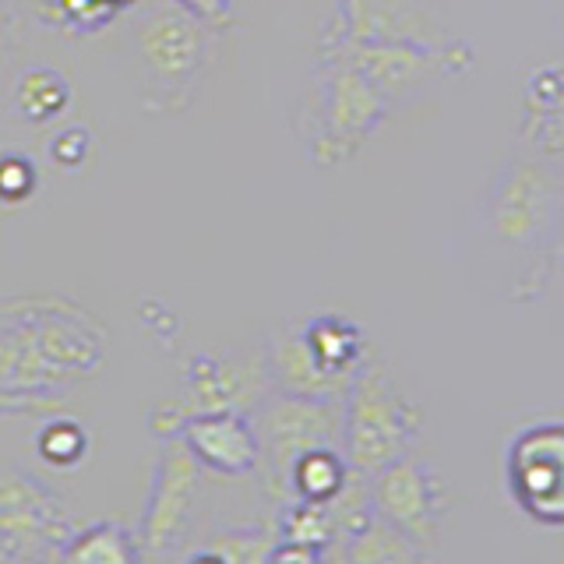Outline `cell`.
<instances>
[{
  "mask_svg": "<svg viewBox=\"0 0 564 564\" xmlns=\"http://www.w3.org/2000/svg\"><path fill=\"white\" fill-rule=\"evenodd\" d=\"M272 392V375L264 357H216L198 352L184 367L181 392L155 402L149 413V427L159 441L176 437L194 416L240 410L254 413Z\"/></svg>",
  "mask_w": 564,
  "mask_h": 564,
  "instance_id": "8992f818",
  "label": "cell"
},
{
  "mask_svg": "<svg viewBox=\"0 0 564 564\" xmlns=\"http://www.w3.org/2000/svg\"><path fill=\"white\" fill-rule=\"evenodd\" d=\"M279 533L275 525H240L223 529L205 546L191 551L187 561H223V564H261L272 557Z\"/></svg>",
  "mask_w": 564,
  "mask_h": 564,
  "instance_id": "44dd1931",
  "label": "cell"
},
{
  "mask_svg": "<svg viewBox=\"0 0 564 564\" xmlns=\"http://www.w3.org/2000/svg\"><path fill=\"white\" fill-rule=\"evenodd\" d=\"M88 155H93V134L85 128H64L50 141V159L67 173L82 170L88 163Z\"/></svg>",
  "mask_w": 564,
  "mask_h": 564,
  "instance_id": "cb8c5ba5",
  "label": "cell"
},
{
  "mask_svg": "<svg viewBox=\"0 0 564 564\" xmlns=\"http://www.w3.org/2000/svg\"><path fill=\"white\" fill-rule=\"evenodd\" d=\"M275 564H314V561H325V554L317 551V546H307V543H293V540H275L272 546V557Z\"/></svg>",
  "mask_w": 564,
  "mask_h": 564,
  "instance_id": "484cf974",
  "label": "cell"
},
{
  "mask_svg": "<svg viewBox=\"0 0 564 564\" xmlns=\"http://www.w3.org/2000/svg\"><path fill=\"white\" fill-rule=\"evenodd\" d=\"M388 113L392 102L364 70L328 50H317L311 99L300 120V138L314 166H339L352 159L381 131Z\"/></svg>",
  "mask_w": 564,
  "mask_h": 564,
  "instance_id": "7a4b0ae2",
  "label": "cell"
},
{
  "mask_svg": "<svg viewBox=\"0 0 564 564\" xmlns=\"http://www.w3.org/2000/svg\"><path fill=\"white\" fill-rule=\"evenodd\" d=\"M78 533L75 511L57 490L32 473L0 466V557L4 561H50L61 557Z\"/></svg>",
  "mask_w": 564,
  "mask_h": 564,
  "instance_id": "ba28073f",
  "label": "cell"
},
{
  "mask_svg": "<svg viewBox=\"0 0 564 564\" xmlns=\"http://www.w3.org/2000/svg\"><path fill=\"white\" fill-rule=\"evenodd\" d=\"M40 191V166L25 152H0V205L18 208Z\"/></svg>",
  "mask_w": 564,
  "mask_h": 564,
  "instance_id": "603a6c76",
  "label": "cell"
},
{
  "mask_svg": "<svg viewBox=\"0 0 564 564\" xmlns=\"http://www.w3.org/2000/svg\"><path fill=\"white\" fill-rule=\"evenodd\" d=\"M131 50L145 85V106L155 113H181L191 106L205 75L208 25L176 0H159L141 11Z\"/></svg>",
  "mask_w": 564,
  "mask_h": 564,
  "instance_id": "3957f363",
  "label": "cell"
},
{
  "mask_svg": "<svg viewBox=\"0 0 564 564\" xmlns=\"http://www.w3.org/2000/svg\"><path fill=\"white\" fill-rule=\"evenodd\" d=\"M176 4L187 8L194 18H202L208 29H229L240 11V0H176Z\"/></svg>",
  "mask_w": 564,
  "mask_h": 564,
  "instance_id": "d4e9b609",
  "label": "cell"
},
{
  "mask_svg": "<svg viewBox=\"0 0 564 564\" xmlns=\"http://www.w3.org/2000/svg\"><path fill=\"white\" fill-rule=\"evenodd\" d=\"M205 466L184 445V437H166L155 455L152 490L145 516H141L138 543L141 557H170L184 543L187 525L194 516V498H198Z\"/></svg>",
  "mask_w": 564,
  "mask_h": 564,
  "instance_id": "30bf717a",
  "label": "cell"
},
{
  "mask_svg": "<svg viewBox=\"0 0 564 564\" xmlns=\"http://www.w3.org/2000/svg\"><path fill=\"white\" fill-rule=\"evenodd\" d=\"M317 50H328L335 57L349 61L357 70L375 82L388 102H402L416 96L431 82L455 78L469 70L473 50L463 40L452 43H416V40H367V35H349L332 22L322 32Z\"/></svg>",
  "mask_w": 564,
  "mask_h": 564,
  "instance_id": "5b68a950",
  "label": "cell"
},
{
  "mask_svg": "<svg viewBox=\"0 0 564 564\" xmlns=\"http://www.w3.org/2000/svg\"><path fill=\"white\" fill-rule=\"evenodd\" d=\"M505 490L525 519L564 529V420H540L505 445Z\"/></svg>",
  "mask_w": 564,
  "mask_h": 564,
  "instance_id": "9c48e42d",
  "label": "cell"
},
{
  "mask_svg": "<svg viewBox=\"0 0 564 564\" xmlns=\"http://www.w3.org/2000/svg\"><path fill=\"white\" fill-rule=\"evenodd\" d=\"M490 234L511 247H533L557 226V191L533 159L508 163L487 198Z\"/></svg>",
  "mask_w": 564,
  "mask_h": 564,
  "instance_id": "7c38bea8",
  "label": "cell"
},
{
  "mask_svg": "<svg viewBox=\"0 0 564 564\" xmlns=\"http://www.w3.org/2000/svg\"><path fill=\"white\" fill-rule=\"evenodd\" d=\"M251 416L261 437L258 473L264 476V490H269L279 505H286L293 498L290 473L300 455L325 448V445L343 448L346 402L300 399V395H286L272 388Z\"/></svg>",
  "mask_w": 564,
  "mask_h": 564,
  "instance_id": "52a82bcc",
  "label": "cell"
},
{
  "mask_svg": "<svg viewBox=\"0 0 564 564\" xmlns=\"http://www.w3.org/2000/svg\"><path fill=\"white\" fill-rule=\"evenodd\" d=\"M370 487H375L378 516L399 525L405 536L431 554V546L441 536V522L448 516V487L427 458H420L416 452L405 455L370 476Z\"/></svg>",
  "mask_w": 564,
  "mask_h": 564,
  "instance_id": "8fae6325",
  "label": "cell"
},
{
  "mask_svg": "<svg viewBox=\"0 0 564 564\" xmlns=\"http://www.w3.org/2000/svg\"><path fill=\"white\" fill-rule=\"evenodd\" d=\"M423 557H427V551L381 516L370 519L339 551V561L349 564H416Z\"/></svg>",
  "mask_w": 564,
  "mask_h": 564,
  "instance_id": "ac0fdd59",
  "label": "cell"
},
{
  "mask_svg": "<svg viewBox=\"0 0 564 564\" xmlns=\"http://www.w3.org/2000/svg\"><path fill=\"white\" fill-rule=\"evenodd\" d=\"M8 25V8H4V0H0V29Z\"/></svg>",
  "mask_w": 564,
  "mask_h": 564,
  "instance_id": "83f0119b",
  "label": "cell"
},
{
  "mask_svg": "<svg viewBox=\"0 0 564 564\" xmlns=\"http://www.w3.org/2000/svg\"><path fill=\"white\" fill-rule=\"evenodd\" d=\"M519 110V138L546 163L564 166V61L529 70Z\"/></svg>",
  "mask_w": 564,
  "mask_h": 564,
  "instance_id": "5bb4252c",
  "label": "cell"
},
{
  "mask_svg": "<svg viewBox=\"0 0 564 564\" xmlns=\"http://www.w3.org/2000/svg\"><path fill=\"white\" fill-rule=\"evenodd\" d=\"M88 452H93V434L70 416L50 420L40 427V434H35V455H40L50 469H75L85 463Z\"/></svg>",
  "mask_w": 564,
  "mask_h": 564,
  "instance_id": "7402d4cb",
  "label": "cell"
},
{
  "mask_svg": "<svg viewBox=\"0 0 564 564\" xmlns=\"http://www.w3.org/2000/svg\"><path fill=\"white\" fill-rule=\"evenodd\" d=\"M300 332H304L311 352L332 370V375L357 378L360 367L370 360V346H367L364 328L343 314H332V311L314 314L300 325Z\"/></svg>",
  "mask_w": 564,
  "mask_h": 564,
  "instance_id": "2e32d148",
  "label": "cell"
},
{
  "mask_svg": "<svg viewBox=\"0 0 564 564\" xmlns=\"http://www.w3.org/2000/svg\"><path fill=\"white\" fill-rule=\"evenodd\" d=\"M269 375H272V388L286 395H300V399H322V402H346L349 388L357 378H343L332 375V370L314 357L304 332L290 328L275 335L269 343Z\"/></svg>",
  "mask_w": 564,
  "mask_h": 564,
  "instance_id": "9a60e30c",
  "label": "cell"
},
{
  "mask_svg": "<svg viewBox=\"0 0 564 564\" xmlns=\"http://www.w3.org/2000/svg\"><path fill=\"white\" fill-rule=\"evenodd\" d=\"M141 557V543L138 533H131L123 522H93V525H78V533L70 536L64 546L61 561L70 564H131Z\"/></svg>",
  "mask_w": 564,
  "mask_h": 564,
  "instance_id": "e0dca14e",
  "label": "cell"
},
{
  "mask_svg": "<svg viewBox=\"0 0 564 564\" xmlns=\"http://www.w3.org/2000/svg\"><path fill=\"white\" fill-rule=\"evenodd\" d=\"M102 360L106 332L78 300L40 293L0 304V416L53 410Z\"/></svg>",
  "mask_w": 564,
  "mask_h": 564,
  "instance_id": "6da1fadb",
  "label": "cell"
},
{
  "mask_svg": "<svg viewBox=\"0 0 564 564\" xmlns=\"http://www.w3.org/2000/svg\"><path fill=\"white\" fill-rule=\"evenodd\" d=\"M102 4H110L117 14H123V11H131V8H138L141 0H102Z\"/></svg>",
  "mask_w": 564,
  "mask_h": 564,
  "instance_id": "4316f807",
  "label": "cell"
},
{
  "mask_svg": "<svg viewBox=\"0 0 564 564\" xmlns=\"http://www.w3.org/2000/svg\"><path fill=\"white\" fill-rule=\"evenodd\" d=\"M70 106V82L57 67H29L14 85V110L29 123H50Z\"/></svg>",
  "mask_w": 564,
  "mask_h": 564,
  "instance_id": "d6986e66",
  "label": "cell"
},
{
  "mask_svg": "<svg viewBox=\"0 0 564 564\" xmlns=\"http://www.w3.org/2000/svg\"><path fill=\"white\" fill-rule=\"evenodd\" d=\"M176 437H184V445L208 473L251 476L261 466V437L251 413L223 410L194 416Z\"/></svg>",
  "mask_w": 564,
  "mask_h": 564,
  "instance_id": "4fadbf2b",
  "label": "cell"
},
{
  "mask_svg": "<svg viewBox=\"0 0 564 564\" xmlns=\"http://www.w3.org/2000/svg\"><path fill=\"white\" fill-rule=\"evenodd\" d=\"M423 441V410L395 378L370 357L346 395L343 452L352 469L367 476L413 455Z\"/></svg>",
  "mask_w": 564,
  "mask_h": 564,
  "instance_id": "277c9868",
  "label": "cell"
},
{
  "mask_svg": "<svg viewBox=\"0 0 564 564\" xmlns=\"http://www.w3.org/2000/svg\"><path fill=\"white\" fill-rule=\"evenodd\" d=\"M349 469L352 466L343 448H335V445L314 448L296 458V466L290 473V494L304 501H328L343 490Z\"/></svg>",
  "mask_w": 564,
  "mask_h": 564,
  "instance_id": "ffe728a7",
  "label": "cell"
}]
</instances>
